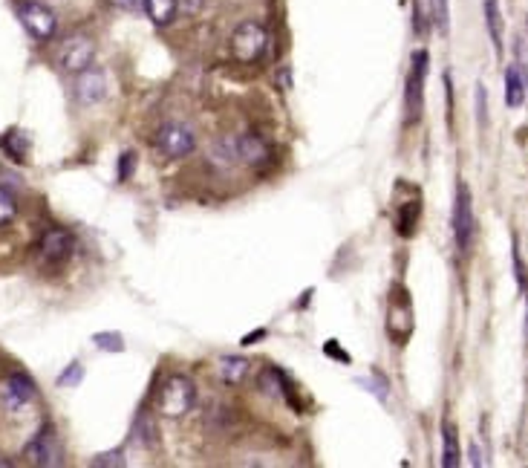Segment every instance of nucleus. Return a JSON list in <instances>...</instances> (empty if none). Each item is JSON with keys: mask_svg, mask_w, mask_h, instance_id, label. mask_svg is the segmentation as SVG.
<instances>
[{"mask_svg": "<svg viewBox=\"0 0 528 468\" xmlns=\"http://www.w3.org/2000/svg\"><path fill=\"white\" fill-rule=\"evenodd\" d=\"M196 402V385L188 376H171L165 379L162 387L157 390V413L165 419H180L185 417Z\"/></svg>", "mask_w": 528, "mask_h": 468, "instance_id": "nucleus-1", "label": "nucleus"}, {"mask_svg": "<svg viewBox=\"0 0 528 468\" xmlns=\"http://www.w3.org/2000/svg\"><path fill=\"white\" fill-rule=\"evenodd\" d=\"M269 47V32L260 20H243L234 32H231V56L240 64H255L266 56Z\"/></svg>", "mask_w": 528, "mask_h": 468, "instance_id": "nucleus-2", "label": "nucleus"}, {"mask_svg": "<svg viewBox=\"0 0 528 468\" xmlns=\"http://www.w3.org/2000/svg\"><path fill=\"white\" fill-rule=\"evenodd\" d=\"M73 252H75V237H73V232H67V228L52 226V228H47V232L41 234V241H38L41 266L58 269L64 264H70Z\"/></svg>", "mask_w": 528, "mask_h": 468, "instance_id": "nucleus-3", "label": "nucleus"}, {"mask_svg": "<svg viewBox=\"0 0 528 468\" xmlns=\"http://www.w3.org/2000/svg\"><path fill=\"white\" fill-rule=\"evenodd\" d=\"M477 234V220H474V203H471V191L468 185L462 182L456 188V205H454V237H456V249L462 255L471 252V243H474Z\"/></svg>", "mask_w": 528, "mask_h": 468, "instance_id": "nucleus-4", "label": "nucleus"}, {"mask_svg": "<svg viewBox=\"0 0 528 468\" xmlns=\"http://www.w3.org/2000/svg\"><path fill=\"white\" fill-rule=\"evenodd\" d=\"M157 148L165 159H185L196 150V136L191 134V127L168 122L157 130Z\"/></svg>", "mask_w": 528, "mask_h": 468, "instance_id": "nucleus-5", "label": "nucleus"}, {"mask_svg": "<svg viewBox=\"0 0 528 468\" xmlns=\"http://www.w3.org/2000/svg\"><path fill=\"white\" fill-rule=\"evenodd\" d=\"M96 58V41L90 35H70L67 41L58 47V67L64 73L79 75L81 70H87Z\"/></svg>", "mask_w": 528, "mask_h": 468, "instance_id": "nucleus-6", "label": "nucleus"}, {"mask_svg": "<svg viewBox=\"0 0 528 468\" xmlns=\"http://www.w3.org/2000/svg\"><path fill=\"white\" fill-rule=\"evenodd\" d=\"M18 15L29 35L38 41H50L55 35V29H58V18H55V12L50 6L38 4V0H24V4L18 6Z\"/></svg>", "mask_w": 528, "mask_h": 468, "instance_id": "nucleus-7", "label": "nucleus"}, {"mask_svg": "<svg viewBox=\"0 0 528 468\" xmlns=\"http://www.w3.org/2000/svg\"><path fill=\"white\" fill-rule=\"evenodd\" d=\"M425 79H427V52L416 50L413 61H410V75H407V93H404V104H407V119H419L422 116V104H425Z\"/></svg>", "mask_w": 528, "mask_h": 468, "instance_id": "nucleus-8", "label": "nucleus"}, {"mask_svg": "<svg viewBox=\"0 0 528 468\" xmlns=\"http://www.w3.org/2000/svg\"><path fill=\"white\" fill-rule=\"evenodd\" d=\"M35 399V382L27 373H12L0 382V405L6 410H24Z\"/></svg>", "mask_w": 528, "mask_h": 468, "instance_id": "nucleus-9", "label": "nucleus"}, {"mask_svg": "<svg viewBox=\"0 0 528 468\" xmlns=\"http://www.w3.org/2000/svg\"><path fill=\"white\" fill-rule=\"evenodd\" d=\"M413 303L410 298L404 295V292L399 289L395 295L390 298V312H387V333L395 339V344H404L407 339H410V333H413Z\"/></svg>", "mask_w": 528, "mask_h": 468, "instance_id": "nucleus-10", "label": "nucleus"}, {"mask_svg": "<svg viewBox=\"0 0 528 468\" xmlns=\"http://www.w3.org/2000/svg\"><path fill=\"white\" fill-rule=\"evenodd\" d=\"M27 460L32 465H58L61 463V442L52 428H43L35 440L27 445Z\"/></svg>", "mask_w": 528, "mask_h": 468, "instance_id": "nucleus-11", "label": "nucleus"}, {"mask_svg": "<svg viewBox=\"0 0 528 468\" xmlns=\"http://www.w3.org/2000/svg\"><path fill=\"white\" fill-rule=\"evenodd\" d=\"M237 157L240 162H246L249 168H266L274 159V150L260 134H246L237 139Z\"/></svg>", "mask_w": 528, "mask_h": 468, "instance_id": "nucleus-12", "label": "nucleus"}, {"mask_svg": "<svg viewBox=\"0 0 528 468\" xmlns=\"http://www.w3.org/2000/svg\"><path fill=\"white\" fill-rule=\"evenodd\" d=\"M104 93H107V79H104L102 70L87 67V70L79 73V81H75V99H79V104L102 102Z\"/></svg>", "mask_w": 528, "mask_h": 468, "instance_id": "nucleus-13", "label": "nucleus"}, {"mask_svg": "<svg viewBox=\"0 0 528 468\" xmlns=\"http://www.w3.org/2000/svg\"><path fill=\"white\" fill-rule=\"evenodd\" d=\"M525 99V81H523V73H520V64H511L509 70H505V104L509 107H523Z\"/></svg>", "mask_w": 528, "mask_h": 468, "instance_id": "nucleus-14", "label": "nucleus"}, {"mask_svg": "<svg viewBox=\"0 0 528 468\" xmlns=\"http://www.w3.org/2000/svg\"><path fill=\"white\" fill-rule=\"evenodd\" d=\"M142 9H145L148 18L157 27H168V24H173L176 12H180V0H145Z\"/></svg>", "mask_w": 528, "mask_h": 468, "instance_id": "nucleus-15", "label": "nucleus"}, {"mask_svg": "<svg viewBox=\"0 0 528 468\" xmlns=\"http://www.w3.org/2000/svg\"><path fill=\"white\" fill-rule=\"evenodd\" d=\"M249 373V362L240 356H228L219 362V379H223L226 385H240Z\"/></svg>", "mask_w": 528, "mask_h": 468, "instance_id": "nucleus-16", "label": "nucleus"}, {"mask_svg": "<svg viewBox=\"0 0 528 468\" xmlns=\"http://www.w3.org/2000/svg\"><path fill=\"white\" fill-rule=\"evenodd\" d=\"M482 9H486V24L491 32V41L497 52L502 50V15H500V0H482Z\"/></svg>", "mask_w": 528, "mask_h": 468, "instance_id": "nucleus-17", "label": "nucleus"}, {"mask_svg": "<svg viewBox=\"0 0 528 468\" xmlns=\"http://www.w3.org/2000/svg\"><path fill=\"white\" fill-rule=\"evenodd\" d=\"M0 145H4V150L15 162H24L27 154H29V139H27L24 130H9V134L0 139Z\"/></svg>", "mask_w": 528, "mask_h": 468, "instance_id": "nucleus-18", "label": "nucleus"}, {"mask_svg": "<svg viewBox=\"0 0 528 468\" xmlns=\"http://www.w3.org/2000/svg\"><path fill=\"white\" fill-rule=\"evenodd\" d=\"M442 465L445 468H456L459 465V433L454 426L442 428Z\"/></svg>", "mask_w": 528, "mask_h": 468, "instance_id": "nucleus-19", "label": "nucleus"}, {"mask_svg": "<svg viewBox=\"0 0 528 468\" xmlns=\"http://www.w3.org/2000/svg\"><path fill=\"white\" fill-rule=\"evenodd\" d=\"M416 217H419V200H404V203H399V214H395V223H399V234L402 237L413 234Z\"/></svg>", "mask_w": 528, "mask_h": 468, "instance_id": "nucleus-20", "label": "nucleus"}, {"mask_svg": "<svg viewBox=\"0 0 528 468\" xmlns=\"http://www.w3.org/2000/svg\"><path fill=\"white\" fill-rule=\"evenodd\" d=\"M211 159L217 162V165H223V168L240 162V157H237V139L234 136H223V139H219V142L214 145V150H211Z\"/></svg>", "mask_w": 528, "mask_h": 468, "instance_id": "nucleus-21", "label": "nucleus"}, {"mask_svg": "<svg viewBox=\"0 0 528 468\" xmlns=\"http://www.w3.org/2000/svg\"><path fill=\"white\" fill-rule=\"evenodd\" d=\"M18 217V197L6 185H0V226H9Z\"/></svg>", "mask_w": 528, "mask_h": 468, "instance_id": "nucleus-22", "label": "nucleus"}, {"mask_svg": "<svg viewBox=\"0 0 528 468\" xmlns=\"http://www.w3.org/2000/svg\"><path fill=\"white\" fill-rule=\"evenodd\" d=\"M431 20L442 35H448L450 32V4L448 0H431Z\"/></svg>", "mask_w": 528, "mask_h": 468, "instance_id": "nucleus-23", "label": "nucleus"}, {"mask_svg": "<svg viewBox=\"0 0 528 468\" xmlns=\"http://www.w3.org/2000/svg\"><path fill=\"white\" fill-rule=\"evenodd\" d=\"M93 341L98 350H113V353H122L125 350V339L119 333H96Z\"/></svg>", "mask_w": 528, "mask_h": 468, "instance_id": "nucleus-24", "label": "nucleus"}, {"mask_svg": "<svg viewBox=\"0 0 528 468\" xmlns=\"http://www.w3.org/2000/svg\"><path fill=\"white\" fill-rule=\"evenodd\" d=\"M134 433H136V440H139L142 445H153V442H157V428H153L150 417H142V419L136 422Z\"/></svg>", "mask_w": 528, "mask_h": 468, "instance_id": "nucleus-25", "label": "nucleus"}, {"mask_svg": "<svg viewBox=\"0 0 528 468\" xmlns=\"http://www.w3.org/2000/svg\"><path fill=\"white\" fill-rule=\"evenodd\" d=\"M93 465L98 468V465H125V460H122V454H98L96 460H93Z\"/></svg>", "mask_w": 528, "mask_h": 468, "instance_id": "nucleus-26", "label": "nucleus"}, {"mask_svg": "<svg viewBox=\"0 0 528 468\" xmlns=\"http://www.w3.org/2000/svg\"><path fill=\"white\" fill-rule=\"evenodd\" d=\"M79 379H81V364H73L70 373H64V376L58 379V385H75Z\"/></svg>", "mask_w": 528, "mask_h": 468, "instance_id": "nucleus-27", "label": "nucleus"}, {"mask_svg": "<svg viewBox=\"0 0 528 468\" xmlns=\"http://www.w3.org/2000/svg\"><path fill=\"white\" fill-rule=\"evenodd\" d=\"M134 162H136L134 154H122V168H119V177L127 180L130 177V168H134Z\"/></svg>", "mask_w": 528, "mask_h": 468, "instance_id": "nucleus-28", "label": "nucleus"}, {"mask_svg": "<svg viewBox=\"0 0 528 468\" xmlns=\"http://www.w3.org/2000/svg\"><path fill=\"white\" fill-rule=\"evenodd\" d=\"M116 4L122 9H130V12H136V9L145 6V0H116Z\"/></svg>", "mask_w": 528, "mask_h": 468, "instance_id": "nucleus-29", "label": "nucleus"}, {"mask_svg": "<svg viewBox=\"0 0 528 468\" xmlns=\"http://www.w3.org/2000/svg\"><path fill=\"white\" fill-rule=\"evenodd\" d=\"M326 353H329V356H338V358H341V362H349V356H347V353H341V350H338V347H335L333 341H329V344H326Z\"/></svg>", "mask_w": 528, "mask_h": 468, "instance_id": "nucleus-30", "label": "nucleus"}, {"mask_svg": "<svg viewBox=\"0 0 528 468\" xmlns=\"http://www.w3.org/2000/svg\"><path fill=\"white\" fill-rule=\"evenodd\" d=\"M263 335H266V330H257V333H251V335H246V339H243V344H255L257 339H263Z\"/></svg>", "mask_w": 528, "mask_h": 468, "instance_id": "nucleus-31", "label": "nucleus"}, {"mask_svg": "<svg viewBox=\"0 0 528 468\" xmlns=\"http://www.w3.org/2000/svg\"><path fill=\"white\" fill-rule=\"evenodd\" d=\"M0 465H15L12 460H0Z\"/></svg>", "mask_w": 528, "mask_h": 468, "instance_id": "nucleus-32", "label": "nucleus"}]
</instances>
